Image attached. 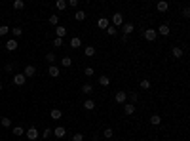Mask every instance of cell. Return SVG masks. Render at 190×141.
Masks as SVG:
<instances>
[{"mask_svg":"<svg viewBox=\"0 0 190 141\" xmlns=\"http://www.w3.org/2000/svg\"><path fill=\"white\" fill-rule=\"evenodd\" d=\"M124 25V14H120V11H116L114 15H112V27H122Z\"/></svg>","mask_w":190,"mask_h":141,"instance_id":"6da1fadb","label":"cell"},{"mask_svg":"<svg viewBox=\"0 0 190 141\" xmlns=\"http://www.w3.org/2000/svg\"><path fill=\"white\" fill-rule=\"evenodd\" d=\"M143 36H144V40H148V42H154L156 36H158V33H156V29H147L143 33Z\"/></svg>","mask_w":190,"mask_h":141,"instance_id":"7a4b0ae2","label":"cell"},{"mask_svg":"<svg viewBox=\"0 0 190 141\" xmlns=\"http://www.w3.org/2000/svg\"><path fill=\"white\" fill-rule=\"evenodd\" d=\"M25 74H23V72H15L14 74V84L15 86H23V84H25Z\"/></svg>","mask_w":190,"mask_h":141,"instance_id":"3957f363","label":"cell"},{"mask_svg":"<svg viewBox=\"0 0 190 141\" xmlns=\"http://www.w3.org/2000/svg\"><path fill=\"white\" fill-rule=\"evenodd\" d=\"M114 99H116V103H120V105H124V103H126V99H127V92H116Z\"/></svg>","mask_w":190,"mask_h":141,"instance_id":"277c9868","label":"cell"},{"mask_svg":"<svg viewBox=\"0 0 190 141\" xmlns=\"http://www.w3.org/2000/svg\"><path fill=\"white\" fill-rule=\"evenodd\" d=\"M23 74H25V78H31V76L36 74V67L34 65H27L25 71H23Z\"/></svg>","mask_w":190,"mask_h":141,"instance_id":"5b68a950","label":"cell"},{"mask_svg":"<svg viewBox=\"0 0 190 141\" xmlns=\"http://www.w3.org/2000/svg\"><path fill=\"white\" fill-rule=\"evenodd\" d=\"M27 139L36 141L38 139V130H36V128H29V130H27Z\"/></svg>","mask_w":190,"mask_h":141,"instance_id":"8992f818","label":"cell"},{"mask_svg":"<svg viewBox=\"0 0 190 141\" xmlns=\"http://www.w3.org/2000/svg\"><path fill=\"white\" fill-rule=\"evenodd\" d=\"M17 46H19L17 40H14V38H10V40L6 42V50H8V52H15V50H17Z\"/></svg>","mask_w":190,"mask_h":141,"instance_id":"52a82bcc","label":"cell"},{"mask_svg":"<svg viewBox=\"0 0 190 141\" xmlns=\"http://www.w3.org/2000/svg\"><path fill=\"white\" fill-rule=\"evenodd\" d=\"M156 33L162 34V36H167L169 33H171V29H169V25H160L158 29H156Z\"/></svg>","mask_w":190,"mask_h":141,"instance_id":"ba28073f","label":"cell"},{"mask_svg":"<svg viewBox=\"0 0 190 141\" xmlns=\"http://www.w3.org/2000/svg\"><path fill=\"white\" fill-rule=\"evenodd\" d=\"M51 134L55 135V137H65V134H67V130H65L63 126H57L55 130H51Z\"/></svg>","mask_w":190,"mask_h":141,"instance_id":"9c48e42d","label":"cell"},{"mask_svg":"<svg viewBox=\"0 0 190 141\" xmlns=\"http://www.w3.org/2000/svg\"><path fill=\"white\" fill-rule=\"evenodd\" d=\"M48 72H50V76H53V78L61 76V71H59V67H55V65H50V69H48Z\"/></svg>","mask_w":190,"mask_h":141,"instance_id":"30bf717a","label":"cell"},{"mask_svg":"<svg viewBox=\"0 0 190 141\" xmlns=\"http://www.w3.org/2000/svg\"><path fill=\"white\" fill-rule=\"evenodd\" d=\"M50 116H51V118H53V120H59V118H61V116H63V111H61V109H51Z\"/></svg>","mask_w":190,"mask_h":141,"instance_id":"8fae6325","label":"cell"},{"mask_svg":"<svg viewBox=\"0 0 190 141\" xmlns=\"http://www.w3.org/2000/svg\"><path fill=\"white\" fill-rule=\"evenodd\" d=\"M110 25V23H108V19L107 17H101L99 21H97V27H99V29H103V31H107V27Z\"/></svg>","mask_w":190,"mask_h":141,"instance_id":"7c38bea8","label":"cell"},{"mask_svg":"<svg viewBox=\"0 0 190 141\" xmlns=\"http://www.w3.org/2000/svg\"><path fill=\"white\" fill-rule=\"evenodd\" d=\"M148 122H150L152 126H160V124H162V116H160V115H152Z\"/></svg>","mask_w":190,"mask_h":141,"instance_id":"4fadbf2b","label":"cell"},{"mask_svg":"<svg viewBox=\"0 0 190 141\" xmlns=\"http://www.w3.org/2000/svg\"><path fill=\"white\" fill-rule=\"evenodd\" d=\"M122 31H124V34H131L133 33V23H124V25H122Z\"/></svg>","mask_w":190,"mask_h":141,"instance_id":"5bb4252c","label":"cell"},{"mask_svg":"<svg viewBox=\"0 0 190 141\" xmlns=\"http://www.w3.org/2000/svg\"><path fill=\"white\" fill-rule=\"evenodd\" d=\"M84 55H86V57H93L95 55V48L93 46H86L84 48Z\"/></svg>","mask_w":190,"mask_h":141,"instance_id":"9a60e30c","label":"cell"},{"mask_svg":"<svg viewBox=\"0 0 190 141\" xmlns=\"http://www.w3.org/2000/svg\"><path fill=\"white\" fill-rule=\"evenodd\" d=\"M84 109H86V111H93L95 109V101L93 99H86V101H84Z\"/></svg>","mask_w":190,"mask_h":141,"instance_id":"2e32d148","label":"cell"},{"mask_svg":"<svg viewBox=\"0 0 190 141\" xmlns=\"http://www.w3.org/2000/svg\"><path fill=\"white\" fill-rule=\"evenodd\" d=\"M124 112H126V115H133V112H135L133 103H124Z\"/></svg>","mask_w":190,"mask_h":141,"instance_id":"e0dca14e","label":"cell"},{"mask_svg":"<svg viewBox=\"0 0 190 141\" xmlns=\"http://www.w3.org/2000/svg\"><path fill=\"white\" fill-rule=\"evenodd\" d=\"M156 8H158V11L165 14V11L169 10V4H167V2H158V4H156Z\"/></svg>","mask_w":190,"mask_h":141,"instance_id":"ac0fdd59","label":"cell"},{"mask_svg":"<svg viewBox=\"0 0 190 141\" xmlns=\"http://www.w3.org/2000/svg\"><path fill=\"white\" fill-rule=\"evenodd\" d=\"M55 33H57V38H63V36L67 34V29H65L63 25H57L55 27Z\"/></svg>","mask_w":190,"mask_h":141,"instance_id":"d6986e66","label":"cell"},{"mask_svg":"<svg viewBox=\"0 0 190 141\" xmlns=\"http://www.w3.org/2000/svg\"><path fill=\"white\" fill-rule=\"evenodd\" d=\"M80 46H82V40H80L78 36L70 38V48H74V50H76V48H80Z\"/></svg>","mask_w":190,"mask_h":141,"instance_id":"ffe728a7","label":"cell"},{"mask_svg":"<svg viewBox=\"0 0 190 141\" xmlns=\"http://www.w3.org/2000/svg\"><path fill=\"white\" fill-rule=\"evenodd\" d=\"M74 19H76V21H84V19H86V11H84V10H78L74 14Z\"/></svg>","mask_w":190,"mask_h":141,"instance_id":"44dd1931","label":"cell"},{"mask_svg":"<svg viewBox=\"0 0 190 141\" xmlns=\"http://www.w3.org/2000/svg\"><path fill=\"white\" fill-rule=\"evenodd\" d=\"M99 84L103 88H107L108 84H110V78H108V76H99Z\"/></svg>","mask_w":190,"mask_h":141,"instance_id":"7402d4cb","label":"cell"},{"mask_svg":"<svg viewBox=\"0 0 190 141\" xmlns=\"http://www.w3.org/2000/svg\"><path fill=\"white\" fill-rule=\"evenodd\" d=\"M55 8H57L59 11H63L65 8H67V2H65V0H57V2H55Z\"/></svg>","mask_w":190,"mask_h":141,"instance_id":"603a6c76","label":"cell"},{"mask_svg":"<svg viewBox=\"0 0 190 141\" xmlns=\"http://www.w3.org/2000/svg\"><path fill=\"white\" fill-rule=\"evenodd\" d=\"M173 55H175V57H177V59H179V57H183V48H179V46H175V48H173Z\"/></svg>","mask_w":190,"mask_h":141,"instance_id":"cb8c5ba5","label":"cell"},{"mask_svg":"<svg viewBox=\"0 0 190 141\" xmlns=\"http://www.w3.org/2000/svg\"><path fill=\"white\" fill-rule=\"evenodd\" d=\"M48 21H50V25H55V27H57L59 25V15H50V19H48Z\"/></svg>","mask_w":190,"mask_h":141,"instance_id":"d4e9b609","label":"cell"},{"mask_svg":"<svg viewBox=\"0 0 190 141\" xmlns=\"http://www.w3.org/2000/svg\"><path fill=\"white\" fill-rule=\"evenodd\" d=\"M82 92H84V94H88V95H90L91 92H93V86H91V84H84V86H82Z\"/></svg>","mask_w":190,"mask_h":141,"instance_id":"484cf974","label":"cell"},{"mask_svg":"<svg viewBox=\"0 0 190 141\" xmlns=\"http://www.w3.org/2000/svg\"><path fill=\"white\" fill-rule=\"evenodd\" d=\"M0 124H2L4 128H10V126H11V120L8 118V116H2V120H0Z\"/></svg>","mask_w":190,"mask_h":141,"instance_id":"4316f807","label":"cell"},{"mask_svg":"<svg viewBox=\"0 0 190 141\" xmlns=\"http://www.w3.org/2000/svg\"><path fill=\"white\" fill-rule=\"evenodd\" d=\"M23 134H25V130H23L21 126H15V128H14V135H17V137H21Z\"/></svg>","mask_w":190,"mask_h":141,"instance_id":"83f0119b","label":"cell"},{"mask_svg":"<svg viewBox=\"0 0 190 141\" xmlns=\"http://www.w3.org/2000/svg\"><path fill=\"white\" fill-rule=\"evenodd\" d=\"M11 31V34H14V36H21L23 34V29H21V27H14V29H10Z\"/></svg>","mask_w":190,"mask_h":141,"instance_id":"f1b7e54d","label":"cell"},{"mask_svg":"<svg viewBox=\"0 0 190 141\" xmlns=\"http://www.w3.org/2000/svg\"><path fill=\"white\" fill-rule=\"evenodd\" d=\"M14 8H15V10H23V8H25V2H23V0H15Z\"/></svg>","mask_w":190,"mask_h":141,"instance_id":"f546056e","label":"cell"},{"mask_svg":"<svg viewBox=\"0 0 190 141\" xmlns=\"http://www.w3.org/2000/svg\"><path fill=\"white\" fill-rule=\"evenodd\" d=\"M141 88H143V90H148V88H150V80L143 78V80H141Z\"/></svg>","mask_w":190,"mask_h":141,"instance_id":"4dcf8cb0","label":"cell"},{"mask_svg":"<svg viewBox=\"0 0 190 141\" xmlns=\"http://www.w3.org/2000/svg\"><path fill=\"white\" fill-rule=\"evenodd\" d=\"M103 135H105V137H107V139H110V137H112V135H114V132H112V128H105V132H103Z\"/></svg>","mask_w":190,"mask_h":141,"instance_id":"1f68e13d","label":"cell"},{"mask_svg":"<svg viewBox=\"0 0 190 141\" xmlns=\"http://www.w3.org/2000/svg\"><path fill=\"white\" fill-rule=\"evenodd\" d=\"M61 65H63V67H70V65H72V59H70V57H63V59H61Z\"/></svg>","mask_w":190,"mask_h":141,"instance_id":"d6a6232c","label":"cell"},{"mask_svg":"<svg viewBox=\"0 0 190 141\" xmlns=\"http://www.w3.org/2000/svg\"><path fill=\"white\" fill-rule=\"evenodd\" d=\"M46 61L53 65V61H55V54H51V52H50V54H46Z\"/></svg>","mask_w":190,"mask_h":141,"instance_id":"836d02e7","label":"cell"},{"mask_svg":"<svg viewBox=\"0 0 190 141\" xmlns=\"http://www.w3.org/2000/svg\"><path fill=\"white\" fill-rule=\"evenodd\" d=\"M116 33H118V31H116V27H112V25H108V27H107V34H110V36H114Z\"/></svg>","mask_w":190,"mask_h":141,"instance_id":"e575fe53","label":"cell"},{"mask_svg":"<svg viewBox=\"0 0 190 141\" xmlns=\"http://www.w3.org/2000/svg\"><path fill=\"white\" fill-rule=\"evenodd\" d=\"M8 33H10V27H8V25H2V27H0V36H4V34H8Z\"/></svg>","mask_w":190,"mask_h":141,"instance_id":"d590c367","label":"cell"},{"mask_svg":"<svg viewBox=\"0 0 190 141\" xmlns=\"http://www.w3.org/2000/svg\"><path fill=\"white\" fill-rule=\"evenodd\" d=\"M53 46H55V48H61V46H63V38H57V36H55V40H53Z\"/></svg>","mask_w":190,"mask_h":141,"instance_id":"8d00e7d4","label":"cell"},{"mask_svg":"<svg viewBox=\"0 0 190 141\" xmlns=\"http://www.w3.org/2000/svg\"><path fill=\"white\" fill-rule=\"evenodd\" d=\"M127 95H129V99H131V103H135L137 99H139V95H137L135 92H131V94H127Z\"/></svg>","mask_w":190,"mask_h":141,"instance_id":"74e56055","label":"cell"},{"mask_svg":"<svg viewBox=\"0 0 190 141\" xmlns=\"http://www.w3.org/2000/svg\"><path fill=\"white\" fill-rule=\"evenodd\" d=\"M72 141H84V135L82 134H74L72 135Z\"/></svg>","mask_w":190,"mask_h":141,"instance_id":"f35d334b","label":"cell"},{"mask_svg":"<svg viewBox=\"0 0 190 141\" xmlns=\"http://www.w3.org/2000/svg\"><path fill=\"white\" fill-rule=\"evenodd\" d=\"M4 71H6V72H11V71H14V65H11V63H6V65H4Z\"/></svg>","mask_w":190,"mask_h":141,"instance_id":"ab89813d","label":"cell"},{"mask_svg":"<svg viewBox=\"0 0 190 141\" xmlns=\"http://www.w3.org/2000/svg\"><path fill=\"white\" fill-rule=\"evenodd\" d=\"M84 72H86V76H93V69H91V67H86V71H84Z\"/></svg>","mask_w":190,"mask_h":141,"instance_id":"60d3db41","label":"cell"},{"mask_svg":"<svg viewBox=\"0 0 190 141\" xmlns=\"http://www.w3.org/2000/svg\"><path fill=\"white\" fill-rule=\"evenodd\" d=\"M67 6H70V8H76V6H78V0H68V2H67Z\"/></svg>","mask_w":190,"mask_h":141,"instance_id":"b9f144b4","label":"cell"},{"mask_svg":"<svg viewBox=\"0 0 190 141\" xmlns=\"http://www.w3.org/2000/svg\"><path fill=\"white\" fill-rule=\"evenodd\" d=\"M50 135H51V130H50V128H46V130H44V134H42V137L46 139V137H50Z\"/></svg>","mask_w":190,"mask_h":141,"instance_id":"7bdbcfd3","label":"cell"},{"mask_svg":"<svg viewBox=\"0 0 190 141\" xmlns=\"http://www.w3.org/2000/svg\"><path fill=\"white\" fill-rule=\"evenodd\" d=\"M190 15V8L186 6V8H183V17H188Z\"/></svg>","mask_w":190,"mask_h":141,"instance_id":"ee69618b","label":"cell"},{"mask_svg":"<svg viewBox=\"0 0 190 141\" xmlns=\"http://www.w3.org/2000/svg\"><path fill=\"white\" fill-rule=\"evenodd\" d=\"M2 90H4V86H2V84H0V92H2Z\"/></svg>","mask_w":190,"mask_h":141,"instance_id":"f6af8a7d","label":"cell"},{"mask_svg":"<svg viewBox=\"0 0 190 141\" xmlns=\"http://www.w3.org/2000/svg\"><path fill=\"white\" fill-rule=\"evenodd\" d=\"M108 141H114V139H108Z\"/></svg>","mask_w":190,"mask_h":141,"instance_id":"bcb514c9","label":"cell"}]
</instances>
